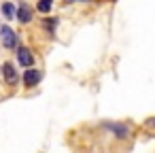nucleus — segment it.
<instances>
[{
	"label": "nucleus",
	"instance_id": "f257e3e1",
	"mask_svg": "<svg viewBox=\"0 0 155 153\" xmlns=\"http://www.w3.org/2000/svg\"><path fill=\"white\" fill-rule=\"evenodd\" d=\"M0 38H2V45H5L7 49H13V47H17V43H19V38H17V32H13L9 26L0 28Z\"/></svg>",
	"mask_w": 155,
	"mask_h": 153
},
{
	"label": "nucleus",
	"instance_id": "f03ea898",
	"mask_svg": "<svg viewBox=\"0 0 155 153\" xmlns=\"http://www.w3.org/2000/svg\"><path fill=\"white\" fill-rule=\"evenodd\" d=\"M41 81H43V70H38V68H28V70L24 72V83H26L28 87H36Z\"/></svg>",
	"mask_w": 155,
	"mask_h": 153
},
{
	"label": "nucleus",
	"instance_id": "7ed1b4c3",
	"mask_svg": "<svg viewBox=\"0 0 155 153\" xmlns=\"http://www.w3.org/2000/svg\"><path fill=\"white\" fill-rule=\"evenodd\" d=\"M104 128H106V130H110L119 140H123V138H127V136H130V128H127L125 123H104Z\"/></svg>",
	"mask_w": 155,
	"mask_h": 153
},
{
	"label": "nucleus",
	"instance_id": "20e7f679",
	"mask_svg": "<svg viewBox=\"0 0 155 153\" xmlns=\"http://www.w3.org/2000/svg\"><path fill=\"white\" fill-rule=\"evenodd\" d=\"M17 62H19L21 66H26V70H28V68H32V64H34V55L30 53V49L19 47V49H17Z\"/></svg>",
	"mask_w": 155,
	"mask_h": 153
},
{
	"label": "nucleus",
	"instance_id": "39448f33",
	"mask_svg": "<svg viewBox=\"0 0 155 153\" xmlns=\"http://www.w3.org/2000/svg\"><path fill=\"white\" fill-rule=\"evenodd\" d=\"M17 19H19L21 24H30V22H32V9H30L28 2H21V5L17 7Z\"/></svg>",
	"mask_w": 155,
	"mask_h": 153
},
{
	"label": "nucleus",
	"instance_id": "423d86ee",
	"mask_svg": "<svg viewBox=\"0 0 155 153\" xmlns=\"http://www.w3.org/2000/svg\"><path fill=\"white\" fill-rule=\"evenodd\" d=\"M2 75H5V81H7L9 85H15V83H17V79H19V75H17V70L13 68V64H11V62H7V64L2 66Z\"/></svg>",
	"mask_w": 155,
	"mask_h": 153
},
{
	"label": "nucleus",
	"instance_id": "0eeeda50",
	"mask_svg": "<svg viewBox=\"0 0 155 153\" xmlns=\"http://www.w3.org/2000/svg\"><path fill=\"white\" fill-rule=\"evenodd\" d=\"M2 15H5L7 19L17 17V7H15V5H11V2H5V5H2Z\"/></svg>",
	"mask_w": 155,
	"mask_h": 153
},
{
	"label": "nucleus",
	"instance_id": "6e6552de",
	"mask_svg": "<svg viewBox=\"0 0 155 153\" xmlns=\"http://www.w3.org/2000/svg\"><path fill=\"white\" fill-rule=\"evenodd\" d=\"M51 7H53V0H38V5H36V9L41 13H49Z\"/></svg>",
	"mask_w": 155,
	"mask_h": 153
},
{
	"label": "nucleus",
	"instance_id": "1a4fd4ad",
	"mask_svg": "<svg viewBox=\"0 0 155 153\" xmlns=\"http://www.w3.org/2000/svg\"><path fill=\"white\" fill-rule=\"evenodd\" d=\"M43 26H45V30H47L49 34H53V32H55V26H58V19H55V17H49V19L43 22Z\"/></svg>",
	"mask_w": 155,
	"mask_h": 153
},
{
	"label": "nucleus",
	"instance_id": "9d476101",
	"mask_svg": "<svg viewBox=\"0 0 155 153\" xmlns=\"http://www.w3.org/2000/svg\"><path fill=\"white\" fill-rule=\"evenodd\" d=\"M64 2H87V0H64Z\"/></svg>",
	"mask_w": 155,
	"mask_h": 153
}]
</instances>
